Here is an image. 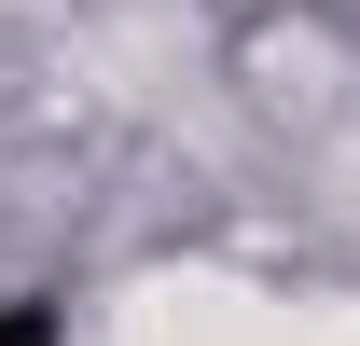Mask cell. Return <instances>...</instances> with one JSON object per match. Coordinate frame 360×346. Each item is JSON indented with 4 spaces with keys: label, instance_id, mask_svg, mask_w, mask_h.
<instances>
[{
    "label": "cell",
    "instance_id": "6da1fadb",
    "mask_svg": "<svg viewBox=\"0 0 360 346\" xmlns=\"http://www.w3.org/2000/svg\"><path fill=\"white\" fill-rule=\"evenodd\" d=\"M0 346H56V319H28V305H0Z\"/></svg>",
    "mask_w": 360,
    "mask_h": 346
}]
</instances>
